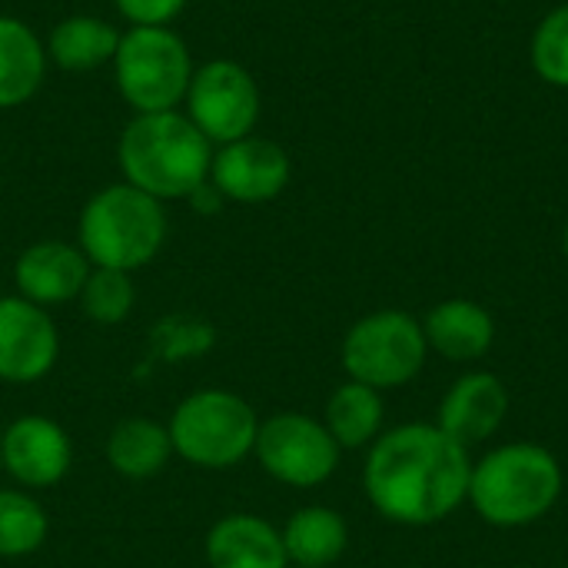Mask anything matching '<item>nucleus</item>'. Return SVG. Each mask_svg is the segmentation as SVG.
<instances>
[{"instance_id": "26", "label": "nucleus", "mask_w": 568, "mask_h": 568, "mask_svg": "<svg viewBox=\"0 0 568 568\" xmlns=\"http://www.w3.org/2000/svg\"><path fill=\"white\" fill-rule=\"evenodd\" d=\"M130 27H170L186 7V0H113Z\"/></svg>"}, {"instance_id": "21", "label": "nucleus", "mask_w": 568, "mask_h": 568, "mask_svg": "<svg viewBox=\"0 0 568 568\" xmlns=\"http://www.w3.org/2000/svg\"><path fill=\"white\" fill-rule=\"evenodd\" d=\"M323 426L339 443V449H359V446L373 443L383 426L379 389H373L366 383H343L326 403Z\"/></svg>"}, {"instance_id": "16", "label": "nucleus", "mask_w": 568, "mask_h": 568, "mask_svg": "<svg viewBox=\"0 0 568 568\" xmlns=\"http://www.w3.org/2000/svg\"><path fill=\"white\" fill-rule=\"evenodd\" d=\"M47 47L20 20L0 13V110L23 106L47 77Z\"/></svg>"}, {"instance_id": "15", "label": "nucleus", "mask_w": 568, "mask_h": 568, "mask_svg": "<svg viewBox=\"0 0 568 568\" xmlns=\"http://www.w3.org/2000/svg\"><path fill=\"white\" fill-rule=\"evenodd\" d=\"M206 562L210 568H286L290 556L283 532H276L266 519L233 513L206 532Z\"/></svg>"}, {"instance_id": "24", "label": "nucleus", "mask_w": 568, "mask_h": 568, "mask_svg": "<svg viewBox=\"0 0 568 568\" xmlns=\"http://www.w3.org/2000/svg\"><path fill=\"white\" fill-rule=\"evenodd\" d=\"M529 60L542 83L568 90V3H559L539 20L532 30Z\"/></svg>"}, {"instance_id": "4", "label": "nucleus", "mask_w": 568, "mask_h": 568, "mask_svg": "<svg viewBox=\"0 0 568 568\" xmlns=\"http://www.w3.org/2000/svg\"><path fill=\"white\" fill-rule=\"evenodd\" d=\"M562 493V469L552 453L532 443H513L489 453L469 476L476 513L503 529L542 519Z\"/></svg>"}, {"instance_id": "19", "label": "nucleus", "mask_w": 568, "mask_h": 568, "mask_svg": "<svg viewBox=\"0 0 568 568\" xmlns=\"http://www.w3.org/2000/svg\"><path fill=\"white\" fill-rule=\"evenodd\" d=\"M170 456H173L170 429L143 416L116 423L113 433L106 436V463L126 479H150L163 473Z\"/></svg>"}, {"instance_id": "7", "label": "nucleus", "mask_w": 568, "mask_h": 568, "mask_svg": "<svg viewBox=\"0 0 568 568\" xmlns=\"http://www.w3.org/2000/svg\"><path fill=\"white\" fill-rule=\"evenodd\" d=\"M426 333L403 310H383L359 320L343 339V369L353 383L373 389L406 386L426 363Z\"/></svg>"}, {"instance_id": "17", "label": "nucleus", "mask_w": 568, "mask_h": 568, "mask_svg": "<svg viewBox=\"0 0 568 568\" xmlns=\"http://www.w3.org/2000/svg\"><path fill=\"white\" fill-rule=\"evenodd\" d=\"M426 343L453 363H469L486 356L496 339V323L489 310L473 300H446L426 316Z\"/></svg>"}, {"instance_id": "6", "label": "nucleus", "mask_w": 568, "mask_h": 568, "mask_svg": "<svg viewBox=\"0 0 568 568\" xmlns=\"http://www.w3.org/2000/svg\"><path fill=\"white\" fill-rule=\"evenodd\" d=\"M173 453L200 469H233L243 463L260 433L253 406L230 389H200L186 396L170 419Z\"/></svg>"}, {"instance_id": "8", "label": "nucleus", "mask_w": 568, "mask_h": 568, "mask_svg": "<svg viewBox=\"0 0 568 568\" xmlns=\"http://www.w3.org/2000/svg\"><path fill=\"white\" fill-rule=\"evenodd\" d=\"M260 87L243 63L210 60L193 73L186 93V116L213 146L250 136L260 123Z\"/></svg>"}, {"instance_id": "20", "label": "nucleus", "mask_w": 568, "mask_h": 568, "mask_svg": "<svg viewBox=\"0 0 568 568\" xmlns=\"http://www.w3.org/2000/svg\"><path fill=\"white\" fill-rule=\"evenodd\" d=\"M349 542V529L336 509L326 506H306L290 516L283 529V546L290 562L300 568H329Z\"/></svg>"}, {"instance_id": "28", "label": "nucleus", "mask_w": 568, "mask_h": 568, "mask_svg": "<svg viewBox=\"0 0 568 568\" xmlns=\"http://www.w3.org/2000/svg\"><path fill=\"white\" fill-rule=\"evenodd\" d=\"M3 436V433H0ZM0 473H3V453H0Z\"/></svg>"}, {"instance_id": "3", "label": "nucleus", "mask_w": 568, "mask_h": 568, "mask_svg": "<svg viewBox=\"0 0 568 568\" xmlns=\"http://www.w3.org/2000/svg\"><path fill=\"white\" fill-rule=\"evenodd\" d=\"M77 240L90 266L133 273L163 250L166 210L150 193L113 183L93 193L80 210Z\"/></svg>"}, {"instance_id": "13", "label": "nucleus", "mask_w": 568, "mask_h": 568, "mask_svg": "<svg viewBox=\"0 0 568 568\" xmlns=\"http://www.w3.org/2000/svg\"><path fill=\"white\" fill-rule=\"evenodd\" d=\"M90 260L80 246L63 240H40L27 246L13 263V283L23 300L50 310L80 300L90 276Z\"/></svg>"}, {"instance_id": "12", "label": "nucleus", "mask_w": 568, "mask_h": 568, "mask_svg": "<svg viewBox=\"0 0 568 568\" xmlns=\"http://www.w3.org/2000/svg\"><path fill=\"white\" fill-rule=\"evenodd\" d=\"M3 469L27 489H47L57 486L70 463L73 446L60 423L47 416H20L13 419L0 436Z\"/></svg>"}, {"instance_id": "5", "label": "nucleus", "mask_w": 568, "mask_h": 568, "mask_svg": "<svg viewBox=\"0 0 568 568\" xmlns=\"http://www.w3.org/2000/svg\"><path fill=\"white\" fill-rule=\"evenodd\" d=\"M113 73L116 90L133 113H166L186 103L196 67L176 30L130 27L120 33Z\"/></svg>"}, {"instance_id": "23", "label": "nucleus", "mask_w": 568, "mask_h": 568, "mask_svg": "<svg viewBox=\"0 0 568 568\" xmlns=\"http://www.w3.org/2000/svg\"><path fill=\"white\" fill-rule=\"evenodd\" d=\"M80 303H83V313H87L93 323H100V326H116V323H123V320L133 313V303H136L133 276L123 273V270L93 266L90 276H87V283H83Z\"/></svg>"}, {"instance_id": "1", "label": "nucleus", "mask_w": 568, "mask_h": 568, "mask_svg": "<svg viewBox=\"0 0 568 568\" xmlns=\"http://www.w3.org/2000/svg\"><path fill=\"white\" fill-rule=\"evenodd\" d=\"M469 456L429 423H409L376 439L366 459V496L389 523L429 526L469 496Z\"/></svg>"}, {"instance_id": "25", "label": "nucleus", "mask_w": 568, "mask_h": 568, "mask_svg": "<svg viewBox=\"0 0 568 568\" xmlns=\"http://www.w3.org/2000/svg\"><path fill=\"white\" fill-rule=\"evenodd\" d=\"M156 339L166 343V359H183V356H196L203 353L210 343H213V333L206 323H196V320H166L156 326Z\"/></svg>"}, {"instance_id": "27", "label": "nucleus", "mask_w": 568, "mask_h": 568, "mask_svg": "<svg viewBox=\"0 0 568 568\" xmlns=\"http://www.w3.org/2000/svg\"><path fill=\"white\" fill-rule=\"evenodd\" d=\"M562 250H566V260H568V223H566V230H562Z\"/></svg>"}, {"instance_id": "14", "label": "nucleus", "mask_w": 568, "mask_h": 568, "mask_svg": "<svg viewBox=\"0 0 568 568\" xmlns=\"http://www.w3.org/2000/svg\"><path fill=\"white\" fill-rule=\"evenodd\" d=\"M509 409L506 386L493 373H469L456 379L439 406V429L453 436L459 446H473L489 439Z\"/></svg>"}, {"instance_id": "9", "label": "nucleus", "mask_w": 568, "mask_h": 568, "mask_svg": "<svg viewBox=\"0 0 568 568\" xmlns=\"http://www.w3.org/2000/svg\"><path fill=\"white\" fill-rule=\"evenodd\" d=\"M253 453L276 483L296 489L326 483L339 466V443L323 423L303 413H276L260 423Z\"/></svg>"}, {"instance_id": "11", "label": "nucleus", "mask_w": 568, "mask_h": 568, "mask_svg": "<svg viewBox=\"0 0 568 568\" xmlns=\"http://www.w3.org/2000/svg\"><path fill=\"white\" fill-rule=\"evenodd\" d=\"M60 353V336L50 313L23 296H0V379L37 383Z\"/></svg>"}, {"instance_id": "10", "label": "nucleus", "mask_w": 568, "mask_h": 568, "mask_svg": "<svg viewBox=\"0 0 568 568\" xmlns=\"http://www.w3.org/2000/svg\"><path fill=\"white\" fill-rule=\"evenodd\" d=\"M293 176L290 153L266 136H243L213 150L210 183L233 203H270Z\"/></svg>"}, {"instance_id": "2", "label": "nucleus", "mask_w": 568, "mask_h": 568, "mask_svg": "<svg viewBox=\"0 0 568 568\" xmlns=\"http://www.w3.org/2000/svg\"><path fill=\"white\" fill-rule=\"evenodd\" d=\"M123 183L153 200H190L213 166V143L196 130L183 110L136 113L116 143Z\"/></svg>"}, {"instance_id": "22", "label": "nucleus", "mask_w": 568, "mask_h": 568, "mask_svg": "<svg viewBox=\"0 0 568 568\" xmlns=\"http://www.w3.org/2000/svg\"><path fill=\"white\" fill-rule=\"evenodd\" d=\"M50 519L43 506L17 489H0V559H20L47 542Z\"/></svg>"}, {"instance_id": "18", "label": "nucleus", "mask_w": 568, "mask_h": 568, "mask_svg": "<svg viewBox=\"0 0 568 568\" xmlns=\"http://www.w3.org/2000/svg\"><path fill=\"white\" fill-rule=\"evenodd\" d=\"M43 47H47V60H53L60 70L87 73L103 63H113L120 47V30L97 13H73L53 23Z\"/></svg>"}]
</instances>
